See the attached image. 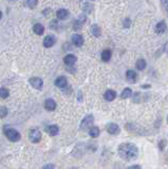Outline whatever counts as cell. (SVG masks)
<instances>
[{"instance_id": "1", "label": "cell", "mask_w": 168, "mask_h": 169, "mask_svg": "<svg viewBox=\"0 0 168 169\" xmlns=\"http://www.w3.org/2000/svg\"><path fill=\"white\" fill-rule=\"evenodd\" d=\"M118 155L126 161H133L139 157V148L132 143H123L118 146Z\"/></svg>"}, {"instance_id": "2", "label": "cell", "mask_w": 168, "mask_h": 169, "mask_svg": "<svg viewBox=\"0 0 168 169\" xmlns=\"http://www.w3.org/2000/svg\"><path fill=\"white\" fill-rule=\"evenodd\" d=\"M4 133H5L6 138L11 141V142H18L20 140L21 135L16 129L11 127H5L4 128Z\"/></svg>"}, {"instance_id": "3", "label": "cell", "mask_w": 168, "mask_h": 169, "mask_svg": "<svg viewBox=\"0 0 168 169\" xmlns=\"http://www.w3.org/2000/svg\"><path fill=\"white\" fill-rule=\"evenodd\" d=\"M93 122H94L93 115H87V116L81 121V130H88V129H90V128H92L93 127Z\"/></svg>"}, {"instance_id": "4", "label": "cell", "mask_w": 168, "mask_h": 169, "mask_svg": "<svg viewBox=\"0 0 168 169\" xmlns=\"http://www.w3.org/2000/svg\"><path fill=\"white\" fill-rule=\"evenodd\" d=\"M29 138L31 140L32 143H34V144L39 143L40 140H41V132H40L38 129H36V128H34V129L30 130Z\"/></svg>"}, {"instance_id": "5", "label": "cell", "mask_w": 168, "mask_h": 169, "mask_svg": "<svg viewBox=\"0 0 168 169\" xmlns=\"http://www.w3.org/2000/svg\"><path fill=\"white\" fill-rule=\"evenodd\" d=\"M29 83L31 84V86L33 88L37 90H41L42 89V86H44V82H42L41 78L39 77H32L29 80Z\"/></svg>"}, {"instance_id": "6", "label": "cell", "mask_w": 168, "mask_h": 169, "mask_svg": "<svg viewBox=\"0 0 168 169\" xmlns=\"http://www.w3.org/2000/svg\"><path fill=\"white\" fill-rule=\"evenodd\" d=\"M106 129H107V131H108V133H110L112 134V135H116V134H118L120 133V127H118L116 124H114V123H110V124H108L107 125V127H106Z\"/></svg>"}, {"instance_id": "7", "label": "cell", "mask_w": 168, "mask_h": 169, "mask_svg": "<svg viewBox=\"0 0 168 169\" xmlns=\"http://www.w3.org/2000/svg\"><path fill=\"white\" fill-rule=\"evenodd\" d=\"M167 32V24L165 21H160L156 27V34H164Z\"/></svg>"}, {"instance_id": "8", "label": "cell", "mask_w": 168, "mask_h": 169, "mask_svg": "<svg viewBox=\"0 0 168 169\" xmlns=\"http://www.w3.org/2000/svg\"><path fill=\"white\" fill-rule=\"evenodd\" d=\"M126 78L130 84H134L137 80V74L133 70H128L126 73Z\"/></svg>"}, {"instance_id": "9", "label": "cell", "mask_w": 168, "mask_h": 169, "mask_svg": "<svg viewBox=\"0 0 168 169\" xmlns=\"http://www.w3.org/2000/svg\"><path fill=\"white\" fill-rule=\"evenodd\" d=\"M55 42H56V39H55L54 36H53V35H48L44 39V46L46 47V48H51V47L54 46Z\"/></svg>"}, {"instance_id": "10", "label": "cell", "mask_w": 168, "mask_h": 169, "mask_svg": "<svg viewBox=\"0 0 168 169\" xmlns=\"http://www.w3.org/2000/svg\"><path fill=\"white\" fill-rule=\"evenodd\" d=\"M72 42H73V44H75L76 47H81L84 44L83 36L79 35V34H74V35H72Z\"/></svg>"}, {"instance_id": "11", "label": "cell", "mask_w": 168, "mask_h": 169, "mask_svg": "<svg viewBox=\"0 0 168 169\" xmlns=\"http://www.w3.org/2000/svg\"><path fill=\"white\" fill-rule=\"evenodd\" d=\"M44 108H46L48 111H53L56 108L55 100L52 99V98H48V99H46V102H44Z\"/></svg>"}, {"instance_id": "12", "label": "cell", "mask_w": 168, "mask_h": 169, "mask_svg": "<svg viewBox=\"0 0 168 169\" xmlns=\"http://www.w3.org/2000/svg\"><path fill=\"white\" fill-rule=\"evenodd\" d=\"M56 16H57V18L59 20H64V19H67L69 17V11L64 10V8H60L56 13Z\"/></svg>"}, {"instance_id": "13", "label": "cell", "mask_w": 168, "mask_h": 169, "mask_svg": "<svg viewBox=\"0 0 168 169\" xmlns=\"http://www.w3.org/2000/svg\"><path fill=\"white\" fill-rule=\"evenodd\" d=\"M67 83H68V80H67V78L64 76H59V77H57L55 80V86L58 88L67 87Z\"/></svg>"}, {"instance_id": "14", "label": "cell", "mask_w": 168, "mask_h": 169, "mask_svg": "<svg viewBox=\"0 0 168 169\" xmlns=\"http://www.w3.org/2000/svg\"><path fill=\"white\" fill-rule=\"evenodd\" d=\"M76 61V57L74 56L73 54H68L64 56V63H66L67 66H73Z\"/></svg>"}, {"instance_id": "15", "label": "cell", "mask_w": 168, "mask_h": 169, "mask_svg": "<svg viewBox=\"0 0 168 169\" xmlns=\"http://www.w3.org/2000/svg\"><path fill=\"white\" fill-rule=\"evenodd\" d=\"M86 20H87V18H86L85 15H79L78 18H77L76 22H75V25H74V29L75 30H79L81 27H83V24L86 22Z\"/></svg>"}, {"instance_id": "16", "label": "cell", "mask_w": 168, "mask_h": 169, "mask_svg": "<svg viewBox=\"0 0 168 169\" xmlns=\"http://www.w3.org/2000/svg\"><path fill=\"white\" fill-rule=\"evenodd\" d=\"M46 131L48 132L50 135L55 136V135H57V134H58L59 129H58V127L56 125H50V126H48V127L46 128Z\"/></svg>"}, {"instance_id": "17", "label": "cell", "mask_w": 168, "mask_h": 169, "mask_svg": "<svg viewBox=\"0 0 168 169\" xmlns=\"http://www.w3.org/2000/svg\"><path fill=\"white\" fill-rule=\"evenodd\" d=\"M104 97H105V99H106V100L111 102V100H113L114 98L116 97V92L113 91V90H107V91L105 92Z\"/></svg>"}, {"instance_id": "18", "label": "cell", "mask_w": 168, "mask_h": 169, "mask_svg": "<svg viewBox=\"0 0 168 169\" xmlns=\"http://www.w3.org/2000/svg\"><path fill=\"white\" fill-rule=\"evenodd\" d=\"M33 32L36 34V35H42L44 32V25L40 24V23H36V24L33 27Z\"/></svg>"}, {"instance_id": "19", "label": "cell", "mask_w": 168, "mask_h": 169, "mask_svg": "<svg viewBox=\"0 0 168 169\" xmlns=\"http://www.w3.org/2000/svg\"><path fill=\"white\" fill-rule=\"evenodd\" d=\"M81 8H83V11L86 13H91L92 12V8H93V5H92V3H90V2L88 1H85L81 3Z\"/></svg>"}, {"instance_id": "20", "label": "cell", "mask_w": 168, "mask_h": 169, "mask_svg": "<svg viewBox=\"0 0 168 169\" xmlns=\"http://www.w3.org/2000/svg\"><path fill=\"white\" fill-rule=\"evenodd\" d=\"M89 134L91 138H97L98 135H100V129H98V127H95V126H93L92 128H90L89 129Z\"/></svg>"}, {"instance_id": "21", "label": "cell", "mask_w": 168, "mask_h": 169, "mask_svg": "<svg viewBox=\"0 0 168 169\" xmlns=\"http://www.w3.org/2000/svg\"><path fill=\"white\" fill-rule=\"evenodd\" d=\"M111 56H112L111 50H104V51H103L102 59L104 61H109V60H110V58H111Z\"/></svg>"}, {"instance_id": "22", "label": "cell", "mask_w": 168, "mask_h": 169, "mask_svg": "<svg viewBox=\"0 0 168 169\" xmlns=\"http://www.w3.org/2000/svg\"><path fill=\"white\" fill-rule=\"evenodd\" d=\"M131 95H132V90H131L130 88H125V89L123 90L122 94H120V97L126 99V98L130 97Z\"/></svg>"}, {"instance_id": "23", "label": "cell", "mask_w": 168, "mask_h": 169, "mask_svg": "<svg viewBox=\"0 0 168 169\" xmlns=\"http://www.w3.org/2000/svg\"><path fill=\"white\" fill-rule=\"evenodd\" d=\"M100 28L98 27L97 24H93L91 27V33L93 36H95V37H98V36L100 35Z\"/></svg>"}, {"instance_id": "24", "label": "cell", "mask_w": 168, "mask_h": 169, "mask_svg": "<svg viewBox=\"0 0 168 169\" xmlns=\"http://www.w3.org/2000/svg\"><path fill=\"white\" fill-rule=\"evenodd\" d=\"M10 95V91L5 88H0V99H5Z\"/></svg>"}, {"instance_id": "25", "label": "cell", "mask_w": 168, "mask_h": 169, "mask_svg": "<svg viewBox=\"0 0 168 169\" xmlns=\"http://www.w3.org/2000/svg\"><path fill=\"white\" fill-rule=\"evenodd\" d=\"M137 68L139 70H144L146 68V61L144 60V59H139V60L137 61Z\"/></svg>"}, {"instance_id": "26", "label": "cell", "mask_w": 168, "mask_h": 169, "mask_svg": "<svg viewBox=\"0 0 168 169\" xmlns=\"http://www.w3.org/2000/svg\"><path fill=\"white\" fill-rule=\"evenodd\" d=\"M6 114H8V109L5 107H0V119L6 116Z\"/></svg>"}, {"instance_id": "27", "label": "cell", "mask_w": 168, "mask_h": 169, "mask_svg": "<svg viewBox=\"0 0 168 169\" xmlns=\"http://www.w3.org/2000/svg\"><path fill=\"white\" fill-rule=\"evenodd\" d=\"M37 3H38V2L36 1V0H31V1H27V4L29 5V8H35V6L37 5Z\"/></svg>"}, {"instance_id": "28", "label": "cell", "mask_w": 168, "mask_h": 169, "mask_svg": "<svg viewBox=\"0 0 168 169\" xmlns=\"http://www.w3.org/2000/svg\"><path fill=\"white\" fill-rule=\"evenodd\" d=\"M123 24H124V28H129L131 24V20L129 18H125L123 21Z\"/></svg>"}, {"instance_id": "29", "label": "cell", "mask_w": 168, "mask_h": 169, "mask_svg": "<svg viewBox=\"0 0 168 169\" xmlns=\"http://www.w3.org/2000/svg\"><path fill=\"white\" fill-rule=\"evenodd\" d=\"M165 146H166V141H165V140L160 141V143H159V148H160L161 150H164Z\"/></svg>"}, {"instance_id": "30", "label": "cell", "mask_w": 168, "mask_h": 169, "mask_svg": "<svg viewBox=\"0 0 168 169\" xmlns=\"http://www.w3.org/2000/svg\"><path fill=\"white\" fill-rule=\"evenodd\" d=\"M161 4L164 6V10L168 13V1H162L161 2Z\"/></svg>"}, {"instance_id": "31", "label": "cell", "mask_w": 168, "mask_h": 169, "mask_svg": "<svg viewBox=\"0 0 168 169\" xmlns=\"http://www.w3.org/2000/svg\"><path fill=\"white\" fill-rule=\"evenodd\" d=\"M44 169H55V166L53 164H47L44 166Z\"/></svg>"}, {"instance_id": "32", "label": "cell", "mask_w": 168, "mask_h": 169, "mask_svg": "<svg viewBox=\"0 0 168 169\" xmlns=\"http://www.w3.org/2000/svg\"><path fill=\"white\" fill-rule=\"evenodd\" d=\"M126 169H142V168L140 165H133V166H130V167H128Z\"/></svg>"}, {"instance_id": "33", "label": "cell", "mask_w": 168, "mask_h": 169, "mask_svg": "<svg viewBox=\"0 0 168 169\" xmlns=\"http://www.w3.org/2000/svg\"><path fill=\"white\" fill-rule=\"evenodd\" d=\"M2 18V13H1V11H0V19Z\"/></svg>"}, {"instance_id": "34", "label": "cell", "mask_w": 168, "mask_h": 169, "mask_svg": "<svg viewBox=\"0 0 168 169\" xmlns=\"http://www.w3.org/2000/svg\"><path fill=\"white\" fill-rule=\"evenodd\" d=\"M167 123H168V116H167Z\"/></svg>"}]
</instances>
